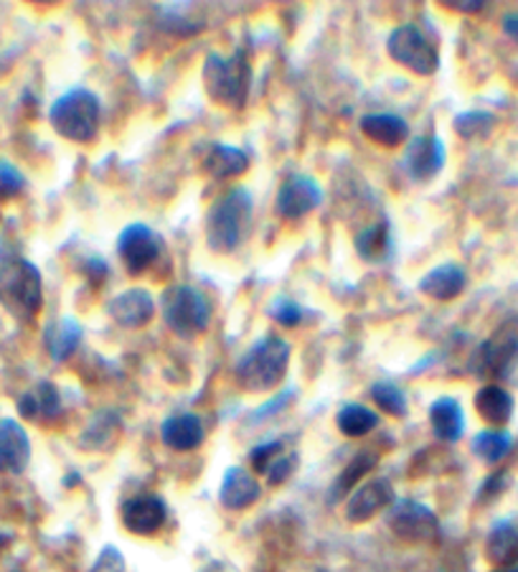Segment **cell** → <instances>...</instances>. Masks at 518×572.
I'll return each mask as SVG.
<instances>
[{"label": "cell", "mask_w": 518, "mask_h": 572, "mask_svg": "<svg viewBox=\"0 0 518 572\" xmlns=\"http://www.w3.org/2000/svg\"><path fill=\"white\" fill-rule=\"evenodd\" d=\"M298 461H300V458H298L295 450H285V453H282L280 458H277V461H275L273 465H269V471L265 473L269 484H273V486L285 484V481H288V478L292 476V473H295Z\"/></svg>", "instance_id": "36"}, {"label": "cell", "mask_w": 518, "mask_h": 572, "mask_svg": "<svg viewBox=\"0 0 518 572\" xmlns=\"http://www.w3.org/2000/svg\"><path fill=\"white\" fill-rule=\"evenodd\" d=\"M21 418L34 420V423H49L62 412V397H59L56 385L51 382H39L34 389L18 400Z\"/></svg>", "instance_id": "21"}, {"label": "cell", "mask_w": 518, "mask_h": 572, "mask_svg": "<svg viewBox=\"0 0 518 572\" xmlns=\"http://www.w3.org/2000/svg\"><path fill=\"white\" fill-rule=\"evenodd\" d=\"M119 517H123L127 532L140 534V537H153V534L161 532L165 519H168V507H165L161 496H132V499L123 503Z\"/></svg>", "instance_id": "13"}, {"label": "cell", "mask_w": 518, "mask_h": 572, "mask_svg": "<svg viewBox=\"0 0 518 572\" xmlns=\"http://www.w3.org/2000/svg\"><path fill=\"white\" fill-rule=\"evenodd\" d=\"M510 448H514V435L503 427H488L472 438V453L488 465L501 463L510 453Z\"/></svg>", "instance_id": "28"}, {"label": "cell", "mask_w": 518, "mask_h": 572, "mask_svg": "<svg viewBox=\"0 0 518 572\" xmlns=\"http://www.w3.org/2000/svg\"><path fill=\"white\" fill-rule=\"evenodd\" d=\"M260 496H262V486L252 473H247L244 469H229L224 473L219 499L227 509L231 511L250 509L252 503L260 501Z\"/></svg>", "instance_id": "18"}, {"label": "cell", "mask_w": 518, "mask_h": 572, "mask_svg": "<svg viewBox=\"0 0 518 572\" xmlns=\"http://www.w3.org/2000/svg\"><path fill=\"white\" fill-rule=\"evenodd\" d=\"M117 252L127 273L140 275L148 268H153L157 258H161L163 237L155 229H150L148 224H130V227L119 232Z\"/></svg>", "instance_id": "9"}, {"label": "cell", "mask_w": 518, "mask_h": 572, "mask_svg": "<svg viewBox=\"0 0 518 572\" xmlns=\"http://www.w3.org/2000/svg\"><path fill=\"white\" fill-rule=\"evenodd\" d=\"M0 306L21 323H31L43 308L41 270L28 260L0 265Z\"/></svg>", "instance_id": "4"}, {"label": "cell", "mask_w": 518, "mask_h": 572, "mask_svg": "<svg viewBox=\"0 0 518 572\" xmlns=\"http://www.w3.org/2000/svg\"><path fill=\"white\" fill-rule=\"evenodd\" d=\"M320 201L323 188L318 181L307 176V173H292V176L285 178L280 191H277L275 212L277 216H282V220L298 222L311 214L313 209H318Z\"/></svg>", "instance_id": "11"}, {"label": "cell", "mask_w": 518, "mask_h": 572, "mask_svg": "<svg viewBox=\"0 0 518 572\" xmlns=\"http://www.w3.org/2000/svg\"><path fill=\"white\" fill-rule=\"evenodd\" d=\"M387 51L396 64L407 66L419 77H430L440 66V51L415 24L396 26L387 39Z\"/></svg>", "instance_id": "7"}, {"label": "cell", "mask_w": 518, "mask_h": 572, "mask_svg": "<svg viewBox=\"0 0 518 572\" xmlns=\"http://www.w3.org/2000/svg\"><path fill=\"white\" fill-rule=\"evenodd\" d=\"M81 341V326L74 319H59L51 323L47 328V334H43V344H47V351L51 361H56V364H62L72 357L74 351H77V346Z\"/></svg>", "instance_id": "27"}, {"label": "cell", "mask_w": 518, "mask_h": 572, "mask_svg": "<svg viewBox=\"0 0 518 572\" xmlns=\"http://www.w3.org/2000/svg\"><path fill=\"white\" fill-rule=\"evenodd\" d=\"M295 400V389H288V393H282V395H277L275 400H269L265 408H260V410H254V415L250 418V423H265L267 418H273L277 415V412L288 408V405Z\"/></svg>", "instance_id": "38"}, {"label": "cell", "mask_w": 518, "mask_h": 572, "mask_svg": "<svg viewBox=\"0 0 518 572\" xmlns=\"http://www.w3.org/2000/svg\"><path fill=\"white\" fill-rule=\"evenodd\" d=\"M371 397H374V402H377L384 412H389L392 418L407 415V410H409L407 395H404L402 387L392 385V382H377V385L371 387Z\"/></svg>", "instance_id": "32"}, {"label": "cell", "mask_w": 518, "mask_h": 572, "mask_svg": "<svg viewBox=\"0 0 518 572\" xmlns=\"http://www.w3.org/2000/svg\"><path fill=\"white\" fill-rule=\"evenodd\" d=\"M493 572H518V564H514V568H495Z\"/></svg>", "instance_id": "42"}, {"label": "cell", "mask_w": 518, "mask_h": 572, "mask_svg": "<svg viewBox=\"0 0 518 572\" xmlns=\"http://www.w3.org/2000/svg\"><path fill=\"white\" fill-rule=\"evenodd\" d=\"M290 344L282 336H265L244 351L237 364V382L244 393L260 395L280 387L290 366Z\"/></svg>", "instance_id": "2"}, {"label": "cell", "mask_w": 518, "mask_h": 572, "mask_svg": "<svg viewBox=\"0 0 518 572\" xmlns=\"http://www.w3.org/2000/svg\"><path fill=\"white\" fill-rule=\"evenodd\" d=\"M125 570H127V564H125L123 552L112 545L104 547L92 568H89V572H125Z\"/></svg>", "instance_id": "37"}, {"label": "cell", "mask_w": 518, "mask_h": 572, "mask_svg": "<svg viewBox=\"0 0 518 572\" xmlns=\"http://www.w3.org/2000/svg\"><path fill=\"white\" fill-rule=\"evenodd\" d=\"M269 319L280 323V326H298L300 321H303V306L295 303V300L288 298V296H277L273 303H269L267 308Z\"/></svg>", "instance_id": "33"}, {"label": "cell", "mask_w": 518, "mask_h": 572, "mask_svg": "<svg viewBox=\"0 0 518 572\" xmlns=\"http://www.w3.org/2000/svg\"><path fill=\"white\" fill-rule=\"evenodd\" d=\"M379 463V456L371 453V450H362V453H356L354 458H351L349 465L341 471V476H338V481L333 484V499H338V496H345V494H354L358 488V481H362L366 473L377 469Z\"/></svg>", "instance_id": "30"}, {"label": "cell", "mask_w": 518, "mask_h": 572, "mask_svg": "<svg viewBox=\"0 0 518 572\" xmlns=\"http://www.w3.org/2000/svg\"><path fill=\"white\" fill-rule=\"evenodd\" d=\"M518 366V319L503 321L491 336L480 344L476 369L493 380H508Z\"/></svg>", "instance_id": "8"}, {"label": "cell", "mask_w": 518, "mask_h": 572, "mask_svg": "<svg viewBox=\"0 0 518 572\" xmlns=\"http://www.w3.org/2000/svg\"><path fill=\"white\" fill-rule=\"evenodd\" d=\"M108 315L123 328H142L153 321L155 298L146 288H127L110 298Z\"/></svg>", "instance_id": "15"}, {"label": "cell", "mask_w": 518, "mask_h": 572, "mask_svg": "<svg viewBox=\"0 0 518 572\" xmlns=\"http://www.w3.org/2000/svg\"><path fill=\"white\" fill-rule=\"evenodd\" d=\"M362 133L381 148H400L409 138V123L392 112H371L362 117Z\"/></svg>", "instance_id": "19"}, {"label": "cell", "mask_w": 518, "mask_h": 572, "mask_svg": "<svg viewBox=\"0 0 518 572\" xmlns=\"http://www.w3.org/2000/svg\"><path fill=\"white\" fill-rule=\"evenodd\" d=\"M100 97L85 87H74L51 104L49 123L62 138L72 142H92L100 133Z\"/></svg>", "instance_id": "5"}, {"label": "cell", "mask_w": 518, "mask_h": 572, "mask_svg": "<svg viewBox=\"0 0 518 572\" xmlns=\"http://www.w3.org/2000/svg\"><path fill=\"white\" fill-rule=\"evenodd\" d=\"M204 169L209 176L227 181V178H237L244 176L250 171V156L244 153L242 148L237 146H227V142H214L209 148V153L204 156Z\"/></svg>", "instance_id": "22"}, {"label": "cell", "mask_w": 518, "mask_h": 572, "mask_svg": "<svg viewBox=\"0 0 518 572\" xmlns=\"http://www.w3.org/2000/svg\"><path fill=\"white\" fill-rule=\"evenodd\" d=\"M501 28L510 41L518 43V11H508L506 16L501 18Z\"/></svg>", "instance_id": "40"}, {"label": "cell", "mask_w": 518, "mask_h": 572, "mask_svg": "<svg viewBox=\"0 0 518 572\" xmlns=\"http://www.w3.org/2000/svg\"><path fill=\"white\" fill-rule=\"evenodd\" d=\"M161 315L165 326L178 336L193 338L204 334L212 323V303L206 293L193 285H170L161 296Z\"/></svg>", "instance_id": "6"}, {"label": "cell", "mask_w": 518, "mask_h": 572, "mask_svg": "<svg viewBox=\"0 0 518 572\" xmlns=\"http://www.w3.org/2000/svg\"><path fill=\"white\" fill-rule=\"evenodd\" d=\"M356 252L358 258L371 262V265H379V262H387L392 258V229L384 220L369 224L356 235Z\"/></svg>", "instance_id": "26"}, {"label": "cell", "mask_w": 518, "mask_h": 572, "mask_svg": "<svg viewBox=\"0 0 518 572\" xmlns=\"http://www.w3.org/2000/svg\"><path fill=\"white\" fill-rule=\"evenodd\" d=\"M445 142H442L440 135H419L404 150V171L422 184V181H432L445 169Z\"/></svg>", "instance_id": "12"}, {"label": "cell", "mask_w": 518, "mask_h": 572, "mask_svg": "<svg viewBox=\"0 0 518 572\" xmlns=\"http://www.w3.org/2000/svg\"><path fill=\"white\" fill-rule=\"evenodd\" d=\"M476 410L488 425L503 427L510 423V418H514L516 402L508 389H503L501 385H485L480 387L476 395Z\"/></svg>", "instance_id": "23"}, {"label": "cell", "mask_w": 518, "mask_h": 572, "mask_svg": "<svg viewBox=\"0 0 518 572\" xmlns=\"http://www.w3.org/2000/svg\"><path fill=\"white\" fill-rule=\"evenodd\" d=\"M442 5H447V9H453V11H463V13H478L485 9L483 0H463V3L460 0H445Z\"/></svg>", "instance_id": "39"}, {"label": "cell", "mask_w": 518, "mask_h": 572, "mask_svg": "<svg viewBox=\"0 0 518 572\" xmlns=\"http://www.w3.org/2000/svg\"><path fill=\"white\" fill-rule=\"evenodd\" d=\"M394 503V486L389 478H374L369 484L358 486L354 494L349 496V503H345V517L349 522L364 524L379 514L381 509L392 507Z\"/></svg>", "instance_id": "14"}, {"label": "cell", "mask_w": 518, "mask_h": 572, "mask_svg": "<svg viewBox=\"0 0 518 572\" xmlns=\"http://www.w3.org/2000/svg\"><path fill=\"white\" fill-rule=\"evenodd\" d=\"M488 560L498 568H514L518 564V524L510 519H503L488 532L485 539Z\"/></svg>", "instance_id": "24"}, {"label": "cell", "mask_w": 518, "mask_h": 572, "mask_svg": "<svg viewBox=\"0 0 518 572\" xmlns=\"http://www.w3.org/2000/svg\"><path fill=\"white\" fill-rule=\"evenodd\" d=\"M204 87L212 102L229 110H242L252 92V64L244 51H235L231 57H222L212 51L204 62Z\"/></svg>", "instance_id": "3"}, {"label": "cell", "mask_w": 518, "mask_h": 572, "mask_svg": "<svg viewBox=\"0 0 518 572\" xmlns=\"http://www.w3.org/2000/svg\"><path fill=\"white\" fill-rule=\"evenodd\" d=\"M338 431L349 438H362V435H369L374 427L379 425V415L369 408L358 402H345L336 415Z\"/></svg>", "instance_id": "29"}, {"label": "cell", "mask_w": 518, "mask_h": 572, "mask_svg": "<svg viewBox=\"0 0 518 572\" xmlns=\"http://www.w3.org/2000/svg\"><path fill=\"white\" fill-rule=\"evenodd\" d=\"M31 461V438L18 420H0V473L18 476Z\"/></svg>", "instance_id": "16"}, {"label": "cell", "mask_w": 518, "mask_h": 572, "mask_svg": "<svg viewBox=\"0 0 518 572\" xmlns=\"http://www.w3.org/2000/svg\"><path fill=\"white\" fill-rule=\"evenodd\" d=\"M387 524L404 542H432L440 532V522L432 509L412 499L394 501L387 514Z\"/></svg>", "instance_id": "10"}, {"label": "cell", "mask_w": 518, "mask_h": 572, "mask_svg": "<svg viewBox=\"0 0 518 572\" xmlns=\"http://www.w3.org/2000/svg\"><path fill=\"white\" fill-rule=\"evenodd\" d=\"M430 423L432 431L438 433L440 440L445 443H457L465 433V415L460 402L455 397H438L430 405Z\"/></svg>", "instance_id": "25"}, {"label": "cell", "mask_w": 518, "mask_h": 572, "mask_svg": "<svg viewBox=\"0 0 518 572\" xmlns=\"http://www.w3.org/2000/svg\"><path fill=\"white\" fill-rule=\"evenodd\" d=\"M254 199L250 188L235 186L214 201L206 214V245L214 252H235L250 235Z\"/></svg>", "instance_id": "1"}, {"label": "cell", "mask_w": 518, "mask_h": 572, "mask_svg": "<svg viewBox=\"0 0 518 572\" xmlns=\"http://www.w3.org/2000/svg\"><path fill=\"white\" fill-rule=\"evenodd\" d=\"M26 188V178L16 165L9 161H0V199H13L18 197Z\"/></svg>", "instance_id": "34"}, {"label": "cell", "mask_w": 518, "mask_h": 572, "mask_svg": "<svg viewBox=\"0 0 518 572\" xmlns=\"http://www.w3.org/2000/svg\"><path fill=\"white\" fill-rule=\"evenodd\" d=\"M453 127H455V133L465 140L488 138L495 127V115L488 110H468V112H460V115L453 120Z\"/></svg>", "instance_id": "31"}, {"label": "cell", "mask_w": 518, "mask_h": 572, "mask_svg": "<svg viewBox=\"0 0 518 572\" xmlns=\"http://www.w3.org/2000/svg\"><path fill=\"white\" fill-rule=\"evenodd\" d=\"M465 285H468V275H465V270L460 265L447 262V265L430 270V273L419 281V290H422L425 296L447 303V300H455L457 296H460V293L465 290Z\"/></svg>", "instance_id": "20"}, {"label": "cell", "mask_w": 518, "mask_h": 572, "mask_svg": "<svg viewBox=\"0 0 518 572\" xmlns=\"http://www.w3.org/2000/svg\"><path fill=\"white\" fill-rule=\"evenodd\" d=\"M209 572H214V570H209Z\"/></svg>", "instance_id": "43"}, {"label": "cell", "mask_w": 518, "mask_h": 572, "mask_svg": "<svg viewBox=\"0 0 518 572\" xmlns=\"http://www.w3.org/2000/svg\"><path fill=\"white\" fill-rule=\"evenodd\" d=\"M282 453H285V443L282 440H269V443H262V446L252 448L250 461L254 465V471L267 473L269 465H273Z\"/></svg>", "instance_id": "35"}, {"label": "cell", "mask_w": 518, "mask_h": 572, "mask_svg": "<svg viewBox=\"0 0 518 572\" xmlns=\"http://www.w3.org/2000/svg\"><path fill=\"white\" fill-rule=\"evenodd\" d=\"M506 486V476H503V473H493L491 478L485 481L483 486H480V496H495V494H501V488Z\"/></svg>", "instance_id": "41"}, {"label": "cell", "mask_w": 518, "mask_h": 572, "mask_svg": "<svg viewBox=\"0 0 518 572\" xmlns=\"http://www.w3.org/2000/svg\"><path fill=\"white\" fill-rule=\"evenodd\" d=\"M204 423L193 412H176V415L165 418L161 425V440L170 450H197L204 443Z\"/></svg>", "instance_id": "17"}]
</instances>
